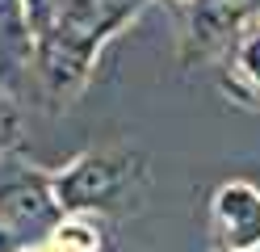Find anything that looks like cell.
Instances as JSON below:
<instances>
[{"mask_svg":"<svg viewBox=\"0 0 260 252\" xmlns=\"http://www.w3.org/2000/svg\"><path fill=\"white\" fill-rule=\"evenodd\" d=\"M143 177H147V164H143L139 151L109 147V151L80 156L51 185H55V198L63 210H101V206H113L118 198H126Z\"/></svg>","mask_w":260,"mask_h":252,"instance_id":"1","label":"cell"},{"mask_svg":"<svg viewBox=\"0 0 260 252\" xmlns=\"http://www.w3.org/2000/svg\"><path fill=\"white\" fill-rule=\"evenodd\" d=\"M55 185L42 181L34 173H5L0 177V227H5L13 240H42V235H55V227L63 223Z\"/></svg>","mask_w":260,"mask_h":252,"instance_id":"2","label":"cell"},{"mask_svg":"<svg viewBox=\"0 0 260 252\" xmlns=\"http://www.w3.org/2000/svg\"><path fill=\"white\" fill-rule=\"evenodd\" d=\"M214 240L218 252L260 248V189L252 181H226L214 193Z\"/></svg>","mask_w":260,"mask_h":252,"instance_id":"3","label":"cell"},{"mask_svg":"<svg viewBox=\"0 0 260 252\" xmlns=\"http://www.w3.org/2000/svg\"><path fill=\"white\" fill-rule=\"evenodd\" d=\"M147 0H59V21L51 30H63L68 38L101 50L105 38H113L126 21H135Z\"/></svg>","mask_w":260,"mask_h":252,"instance_id":"4","label":"cell"},{"mask_svg":"<svg viewBox=\"0 0 260 252\" xmlns=\"http://www.w3.org/2000/svg\"><path fill=\"white\" fill-rule=\"evenodd\" d=\"M34 59H38V76L46 84V93L51 97H72L88 80L96 50L68 38L63 30H46L42 38H34Z\"/></svg>","mask_w":260,"mask_h":252,"instance_id":"5","label":"cell"},{"mask_svg":"<svg viewBox=\"0 0 260 252\" xmlns=\"http://www.w3.org/2000/svg\"><path fill=\"white\" fill-rule=\"evenodd\" d=\"M226 97H239L243 105L260 109V25H243L231 46V80H222Z\"/></svg>","mask_w":260,"mask_h":252,"instance_id":"6","label":"cell"},{"mask_svg":"<svg viewBox=\"0 0 260 252\" xmlns=\"http://www.w3.org/2000/svg\"><path fill=\"white\" fill-rule=\"evenodd\" d=\"M17 9H21V25L29 30V38H42L59 21V0H17Z\"/></svg>","mask_w":260,"mask_h":252,"instance_id":"7","label":"cell"},{"mask_svg":"<svg viewBox=\"0 0 260 252\" xmlns=\"http://www.w3.org/2000/svg\"><path fill=\"white\" fill-rule=\"evenodd\" d=\"M17 139H21V118H17V109H13L5 97H0V151L13 147Z\"/></svg>","mask_w":260,"mask_h":252,"instance_id":"8","label":"cell"},{"mask_svg":"<svg viewBox=\"0 0 260 252\" xmlns=\"http://www.w3.org/2000/svg\"><path fill=\"white\" fill-rule=\"evenodd\" d=\"M235 5H239L243 13H248V17H252V21H256V17H260V0H235Z\"/></svg>","mask_w":260,"mask_h":252,"instance_id":"9","label":"cell"},{"mask_svg":"<svg viewBox=\"0 0 260 252\" xmlns=\"http://www.w3.org/2000/svg\"><path fill=\"white\" fill-rule=\"evenodd\" d=\"M181 5H193V0H181Z\"/></svg>","mask_w":260,"mask_h":252,"instance_id":"10","label":"cell"},{"mask_svg":"<svg viewBox=\"0 0 260 252\" xmlns=\"http://www.w3.org/2000/svg\"><path fill=\"white\" fill-rule=\"evenodd\" d=\"M256 25H260V17H256Z\"/></svg>","mask_w":260,"mask_h":252,"instance_id":"11","label":"cell"},{"mask_svg":"<svg viewBox=\"0 0 260 252\" xmlns=\"http://www.w3.org/2000/svg\"><path fill=\"white\" fill-rule=\"evenodd\" d=\"M252 252H260V248H252Z\"/></svg>","mask_w":260,"mask_h":252,"instance_id":"12","label":"cell"}]
</instances>
